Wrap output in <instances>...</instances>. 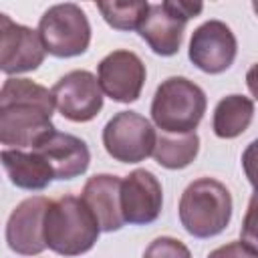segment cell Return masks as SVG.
I'll use <instances>...</instances> for the list:
<instances>
[{
  "instance_id": "7c38bea8",
  "label": "cell",
  "mask_w": 258,
  "mask_h": 258,
  "mask_svg": "<svg viewBox=\"0 0 258 258\" xmlns=\"http://www.w3.org/2000/svg\"><path fill=\"white\" fill-rule=\"evenodd\" d=\"M50 200L44 196L26 198L20 202L6 222L8 248L22 256H36L46 248L44 240V216Z\"/></svg>"
},
{
  "instance_id": "3957f363",
  "label": "cell",
  "mask_w": 258,
  "mask_h": 258,
  "mask_svg": "<svg viewBox=\"0 0 258 258\" xmlns=\"http://www.w3.org/2000/svg\"><path fill=\"white\" fill-rule=\"evenodd\" d=\"M232 218L230 189L214 177L194 179L179 198V222L196 238H212L226 230Z\"/></svg>"
},
{
  "instance_id": "4fadbf2b",
  "label": "cell",
  "mask_w": 258,
  "mask_h": 258,
  "mask_svg": "<svg viewBox=\"0 0 258 258\" xmlns=\"http://www.w3.org/2000/svg\"><path fill=\"white\" fill-rule=\"evenodd\" d=\"M163 191L159 179L147 169H135L121 181V210L129 224L145 226L159 218Z\"/></svg>"
},
{
  "instance_id": "d6986e66",
  "label": "cell",
  "mask_w": 258,
  "mask_h": 258,
  "mask_svg": "<svg viewBox=\"0 0 258 258\" xmlns=\"http://www.w3.org/2000/svg\"><path fill=\"white\" fill-rule=\"evenodd\" d=\"M99 12L103 14L105 22L115 30H139L143 24L149 4L147 2H99Z\"/></svg>"
},
{
  "instance_id": "277c9868",
  "label": "cell",
  "mask_w": 258,
  "mask_h": 258,
  "mask_svg": "<svg viewBox=\"0 0 258 258\" xmlns=\"http://www.w3.org/2000/svg\"><path fill=\"white\" fill-rule=\"evenodd\" d=\"M206 93L185 77L165 79L151 101V119L165 133H194L206 113Z\"/></svg>"
},
{
  "instance_id": "9c48e42d",
  "label": "cell",
  "mask_w": 258,
  "mask_h": 258,
  "mask_svg": "<svg viewBox=\"0 0 258 258\" xmlns=\"http://www.w3.org/2000/svg\"><path fill=\"white\" fill-rule=\"evenodd\" d=\"M44 52L38 30L0 14V69L4 75L36 71L44 60Z\"/></svg>"
},
{
  "instance_id": "30bf717a",
  "label": "cell",
  "mask_w": 258,
  "mask_h": 258,
  "mask_svg": "<svg viewBox=\"0 0 258 258\" xmlns=\"http://www.w3.org/2000/svg\"><path fill=\"white\" fill-rule=\"evenodd\" d=\"M238 52L234 32L222 20H208L198 26L189 40V60L204 73L218 75L232 67Z\"/></svg>"
},
{
  "instance_id": "44dd1931",
  "label": "cell",
  "mask_w": 258,
  "mask_h": 258,
  "mask_svg": "<svg viewBox=\"0 0 258 258\" xmlns=\"http://www.w3.org/2000/svg\"><path fill=\"white\" fill-rule=\"evenodd\" d=\"M240 242L258 258V191H254V196L250 198L244 222H242V230H240Z\"/></svg>"
},
{
  "instance_id": "5bb4252c",
  "label": "cell",
  "mask_w": 258,
  "mask_h": 258,
  "mask_svg": "<svg viewBox=\"0 0 258 258\" xmlns=\"http://www.w3.org/2000/svg\"><path fill=\"white\" fill-rule=\"evenodd\" d=\"M38 151L52 167L54 179H73L87 171L91 163V151L87 143L71 133L52 131L48 133L36 147Z\"/></svg>"
},
{
  "instance_id": "ffe728a7",
  "label": "cell",
  "mask_w": 258,
  "mask_h": 258,
  "mask_svg": "<svg viewBox=\"0 0 258 258\" xmlns=\"http://www.w3.org/2000/svg\"><path fill=\"white\" fill-rule=\"evenodd\" d=\"M143 258H191V254L181 240L161 236V238H155L145 248Z\"/></svg>"
},
{
  "instance_id": "7402d4cb",
  "label": "cell",
  "mask_w": 258,
  "mask_h": 258,
  "mask_svg": "<svg viewBox=\"0 0 258 258\" xmlns=\"http://www.w3.org/2000/svg\"><path fill=\"white\" fill-rule=\"evenodd\" d=\"M242 167H244V173H246L248 181L258 191V139H254L244 149V153H242Z\"/></svg>"
},
{
  "instance_id": "5b68a950",
  "label": "cell",
  "mask_w": 258,
  "mask_h": 258,
  "mask_svg": "<svg viewBox=\"0 0 258 258\" xmlns=\"http://www.w3.org/2000/svg\"><path fill=\"white\" fill-rule=\"evenodd\" d=\"M38 34L48 54L69 58L79 56L89 48L91 24L81 6L64 2L50 6L40 16Z\"/></svg>"
},
{
  "instance_id": "603a6c76",
  "label": "cell",
  "mask_w": 258,
  "mask_h": 258,
  "mask_svg": "<svg viewBox=\"0 0 258 258\" xmlns=\"http://www.w3.org/2000/svg\"><path fill=\"white\" fill-rule=\"evenodd\" d=\"M208 258H256L242 242H230L224 244L208 254Z\"/></svg>"
},
{
  "instance_id": "ba28073f",
  "label": "cell",
  "mask_w": 258,
  "mask_h": 258,
  "mask_svg": "<svg viewBox=\"0 0 258 258\" xmlns=\"http://www.w3.org/2000/svg\"><path fill=\"white\" fill-rule=\"evenodd\" d=\"M60 115L75 123L91 121L103 109V89L89 71H71L50 89Z\"/></svg>"
},
{
  "instance_id": "e0dca14e",
  "label": "cell",
  "mask_w": 258,
  "mask_h": 258,
  "mask_svg": "<svg viewBox=\"0 0 258 258\" xmlns=\"http://www.w3.org/2000/svg\"><path fill=\"white\" fill-rule=\"evenodd\" d=\"M254 117V103L244 95H228L214 109V133L222 139L242 135Z\"/></svg>"
},
{
  "instance_id": "6da1fadb",
  "label": "cell",
  "mask_w": 258,
  "mask_h": 258,
  "mask_svg": "<svg viewBox=\"0 0 258 258\" xmlns=\"http://www.w3.org/2000/svg\"><path fill=\"white\" fill-rule=\"evenodd\" d=\"M52 91L30 79H6L0 91V141L14 149L36 147L54 131Z\"/></svg>"
},
{
  "instance_id": "9a60e30c",
  "label": "cell",
  "mask_w": 258,
  "mask_h": 258,
  "mask_svg": "<svg viewBox=\"0 0 258 258\" xmlns=\"http://www.w3.org/2000/svg\"><path fill=\"white\" fill-rule=\"evenodd\" d=\"M121 181L117 175L99 173L87 179L81 200L93 212L101 232H117L123 228L125 218L121 210Z\"/></svg>"
},
{
  "instance_id": "8fae6325",
  "label": "cell",
  "mask_w": 258,
  "mask_h": 258,
  "mask_svg": "<svg viewBox=\"0 0 258 258\" xmlns=\"http://www.w3.org/2000/svg\"><path fill=\"white\" fill-rule=\"evenodd\" d=\"M97 79L107 97L117 103H133L145 83V64L131 50H113L99 62Z\"/></svg>"
},
{
  "instance_id": "8992f818",
  "label": "cell",
  "mask_w": 258,
  "mask_h": 258,
  "mask_svg": "<svg viewBox=\"0 0 258 258\" xmlns=\"http://www.w3.org/2000/svg\"><path fill=\"white\" fill-rule=\"evenodd\" d=\"M202 10V2L165 0L161 4H149V12L139 26V34L155 54L171 56L181 46L187 20L198 16Z\"/></svg>"
},
{
  "instance_id": "ac0fdd59",
  "label": "cell",
  "mask_w": 258,
  "mask_h": 258,
  "mask_svg": "<svg viewBox=\"0 0 258 258\" xmlns=\"http://www.w3.org/2000/svg\"><path fill=\"white\" fill-rule=\"evenodd\" d=\"M200 151L198 133H163L155 141L153 157L161 167L183 169L187 167Z\"/></svg>"
},
{
  "instance_id": "cb8c5ba5",
  "label": "cell",
  "mask_w": 258,
  "mask_h": 258,
  "mask_svg": "<svg viewBox=\"0 0 258 258\" xmlns=\"http://www.w3.org/2000/svg\"><path fill=\"white\" fill-rule=\"evenodd\" d=\"M246 85H248V91L252 93V97L258 101V62L248 69V73H246Z\"/></svg>"
},
{
  "instance_id": "2e32d148",
  "label": "cell",
  "mask_w": 258,
  "mask_h": 258,
  "mask_svg": "<svg viewBox=\"0 0 258 258\" xmlns=\"http://www.w3.org/2000/svg\"><path fill=\"white\" fill-rule=\"evenodd\" d=\"M0 157L10 181L20 189L38 191L44 189L54 179V171L50 163L34 149L32 151L4 149Z\"/></svg>"
},
{
  "instance_id": "7a4b0ae2",
  "label": "cell",
  "mask_w": 258,
  "mask_h": 258,
  "mask_svg": "<svg viewBox=\"0 0 258 258\" xmlns=\"http://www.w3.org/2000/svg\"><path fill=\"white\" fill-rule=\"evenodd\" d=\"M99 232L97 218L81 198L67 194L50 202L44 216V240L52 252L81 256L95 246Z\"/></svg>"
},
{
  "instance_id": "52a82bcc",
  "label": "cell",
  "mask_w": 258,
  "mask_h": 258,
  "mask_svg": "<svg viewBox=\"0 0 258 258\" xmlns=\"http://www.w3.org/2000/svg\"><path fill=\"white\" fill-rule=\"evenodd\" d=\"M153 125L135 111H121L107 121L103 129V145L107 153L121 163H139L153 155L155 149Z\"/></svg>"
},
{
  "instance_id": "d4e9b609",
  "label": "cell",
  "mask_w": 258,
  "mask_h": 258,
  "mask_svg": "<svg viewBox=\"0 0 258 258\" xmlns=\"http://www.w3.org/2000/svg\"><path fill=\"white\" fill-rule=\"evenodd\" d=\"M252 8H254V12L258 14V0H256V2H252Z\"/></svg>"
}]
</instances>
